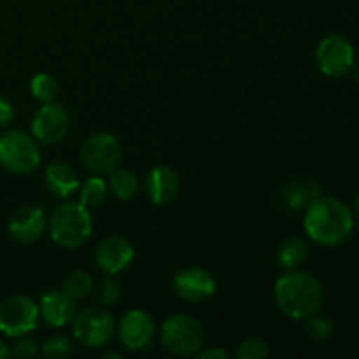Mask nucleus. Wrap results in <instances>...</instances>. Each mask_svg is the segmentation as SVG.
Returning a JSON list of instances; mask_svg holds the SVG:
<instances>
[{
  "mask_svg": "<svg viewBox=\"0 0 359 359\" xmlns=\"http://www.w3.org/2000/svg\"><path fill=\"white\" fill-rule=\"evenodd\" d=\"M354 46L342 35H328L323 39L316 49L318 69L326 77H344L354 67Z\"/></svg>",
  "mask_w": 359,
  "mask_h": 359,
  "instance_id": "obj_9",
  "label": "nucleus"
},
{
  "mask_svg": "<svg viewBox=\"0 0 359 359\" xmlns=\"http://www.w3.org/2000/svg\"><path fill=\"white\" fill-rule=\"evenodd\" d=\"M198 359H228V353L221 347H207V349H200L195 354Z\"/></svg>",
  "mask_w": 359,
  "mask_h": 359,
  "instance_id": "obj_30",
  "label": "nucleus"
},
{
  "mask_svg": "<svg viewBox=\"0 0 359 359\" xmlns=\"http://www.w3.org/2000/svg\"><path fill=\"white\" fill-rule=\"evenodd\" d=\"M235 356L238 359H266L270 356V347L265 340L251 337V339L242 340L241 346L235 351Z\"/></svg>",
  "mask_w": 359,
  "mask_h": 359,
  "instance_id": "obj_26",
  "label": "nucleus"
},
{
  "mask_svg": "<svg viewBox=\"0 0 359 359\" xmlns=\"http://www.w3.org/2000/svg\"><path fill=\"white\" fill-rule=\"evenodd\" d=\"M30 91L35 100H39L41 104H49V102H55L56 97H58L60 84L55 79V76L48 72H41L32 79Z\"/></svg>",
  "mask_w": 359,
  "mask_h": 359,
  "instance_id": "obj_23",
  "label": "nucleus"
},
{
  "mask_svg": "<svg viewBox=\"0 0 359 359\" xmlns=\"http://www.w3.org/2000/svg\"><path fill=\"white\" fill-rule=\"evenodd\" d=\"M121 144L112 133H91L81 147V160L84 167L95 175H109L119 167L121 161Z\"/></svg>",
  "mask_w": 359,
  "mask_h": 359,
  "instance_id": "obj_8",
  "label": "nucleus"
},
{
  "mask_svg": "<svg viewBox=\"0 0 359 359\" xmlns=\"http://www.w3.org/2000/svg\"><path fill=\"white\" fill-rule=\"evenodd\" d=\"M175 294L189 304H202L216 293V279L202 266H186L179 270L172 280Z\"/></svg>",
  "mask_w": 359,
  "mask_h": 359,
  "instance_id": "obj_11",
  "label": "nucleus"
},
{
  "mask_svg": "<svg viewBox=\"0 0 359 359\" xmlns=\"http://www.w3.org/2000/svg\"><path fill=\"white\" fill-rule=\"evenodd\" d=\"M116 332H118L119 342L123 344L125 349L144 351L153 342L156 326H154L149 312L142 311V309H133L123 316Z\"/></svg>",
  "mask_w": 359,
  "mask_h": 359,
  "instance_id": "obj_12",
  "label": "nucleus"
},
{
  "mask_svg": "<svg viewBox=\"0 0 359 359\" xmlns=\"http://www.w3.org/2000/svg\"><path fill=\"white\" fill-rule=\"evenodd\" d=\"M356 81H358V84H359V69H358V72H356Z\"/></svg>",
  "mask_w": 359,
  "mask_h": 359,
  "instance_id": "obj_33",
  "label": "nucleus"
},
{
  "mask_svg": "<svg viewBox=\"0 0 359 359\" xmlns=\"http://www.w3.org/2000/svg\"><path fill=\"white\" fill-rule=\"evenodd\" d=\"M9 351H11V356L28 359V358L37 356L39 347L34 339H28V337L25 335V337H20V339H16V342L13 344V347H9Z\"/></svg>",
  "mask_w": 359,
  "mask_h": 359,
  "instance_id": "obj_28",
  "label": "nucleus"
},
{
  "mask_svg": "<svg viewBox=\"0 0 359 359\" xmlns=\"http://www.w3.org/2000/svg\"><path fill=\"white\" fill-rule=\"evenodd\" d=\"M48 230V217L44 210L34 205H21L11 214L7 231L21 244H34L41 241Z\"/></svg>",
  "mask_w": 359,
  "mask_h": 359,
  "instance_id": "obj_14",
  "label": "nucleus"
},
{
  "mask_svg": "<svg viewBox=\"0 0 359 359\" xmlns=\"http://www.w3.org/2000/svg\"><path fill=\"white\" fill-rule=\"evenodd\" d=\"M321 196V186L316 181L290 182L280 193V202L287 210H304Z\"/></svg>",
  "mask_w": 359,
  "mask_h": 359,
  "instance_id": "obj_18",
  "label": "nucleus"
},
{
  "mask_svg": "<svg viewBox=\"0 0 359 359\" xmlns=\"http://www.w3.org/2000/svg\"><path fill=\"white\" fill-rule=\"evenodd\" d=\"M304 228L314 244L323 248H337L353 233L354 214L342 200L319 196L305 209Z\"/></svg>",
  "mask_w": 359,
  "mask_h": 359,
  "instance_id": "obj_1",
  "label": "nucleus"
},
{
  "mask_svg": "<svg viewBox=\"0 0 359 359\" xmlns=\"http://www.w3.org/2000/svg\"><path fill=\"white\" fill-rule=\"evenodd\" d=\"M14 119V109L7 98L0 97V128H6L13 123Z\"/></svg>",
  "mask_w": 359,
  "mask_h": 359,
  "instance_id": "obj_29",
  "label": "nucleus"
},
{
  "mask_svg": "<svg viewBox=\"0 0 359 359\" xmlns=\"http://www.w3.org/2000/svg\"><path fill=\"white\" fill-rule=\"evenodd\" d=\"M41 353L42 356L49 359L65 358L72 353V342H70L65 335H53L42 344Z\"/></svg>",
  "mask_w": 359,
  "mask_h": 359,
  "instance_id": "obj_27",
  "label": "nucleus"
},
{
  "mask_svg": "<svg viewBox=\"0 0 359 359\" xmlns=\"http://www.w3.org/2000/svg\"><path fill=\"white\" fill-rule=\"evenodd\" d=\"M109 188L119 200H132L139 191V181L133 172L116 168L109 174Z\"/></svg>",
  "mask_w": 359,
  "mask_h": 359,
  "instance_id": "obj_21",
  "label": "nucleus"
},
{
  "mask_svg": "<svg viewBox=\"0 0 359 359\" xmlns=\"http://www.w3.org/2000/svg\"><path fill=\"white\" fill-rule=\"evenodd\" d=\"M133 258H135V249H133L132 242L121 235H109V237L102 238L95 251V262H97L98 269L111 276L128 269Z\"/></svg>",
  "mask_w": 359,
  "mask_h": 359,
  "instance_id": "obj_13",
  "label": "nucleus"
},
{
  "mask_svg": "<svg viewBox=\"0 0 359 359\" xmlns=\"http://www.w3.org/2000/svg\"><path fill=\"white\" fill-rule=\"evenodd\" d=\"M41 319L51 328H63L70 325L76 316V300L70 298L63 290H51L42 294L39 304Z\"/></svg>",
  "mask_w": 359,
  "mask_h": 359,
  "instance_id": "obj_15",
  "label": "nucleus"
},
{
  "mask_svg": "<svg viewBox=\"0 0 359 359\" xmlns=\"http://www.w3.org/2000/svg\"><path fill=\"white\" fill-rule=\"evenodd\" d=\"M93 291H95V297H97L98 300V305H104V307L116 305L118 304L119 297H121V287H119L118 280H116L111 273H105L104 279L98 280L97 287H95Z\"/></svg>",
  "mask_w": 359,
  "mask_h": 359,
  "instance_id": "obj_25",
  "label": "nucleus"
},
{
  "mask_svg": "<svg viewBox=\"0 0 359 359\" xmlns=\"http://www.w3.org/2000/svg\"><path fill=\"white\" fill-rule=\"evenodd\" d=\"M44 184L49 193L58 198H69L79 189V175L72 165L65 161H53L44 170Z\"/></svg>",
  "mask_w": 359,
  "mask_h": 359,
  "instance_id": "obj_17",
  "label": "nucleus"
},
{
  "mask_svg": "<svg viewBox=\"0 0 359 359\" xmlns=\"http://www.w3.org/2000/svg\"><path fill=\"white\" fill-rule=\"evenodd\" d=\"M107 189L109 184L102 175H91L86 181H83L79 184V202L83 203L86 209H97L107 198Z\"/></svg>",
  "mask_w": 359,
  "mask_h": 359,
  "instance_id": "obj_20",
  "label": "nucleus"
},
{
  "mask_svg": "<svg viewBox=\"0 0 359 359\" xmlns=\"http://www.w3.org/2000/svg\"><path fill=\"white\" fill-rule=\"evenodd\" d=\"M39 319V304L30 297L14 294L0 304V332L11 339H20L34 332Z\"/></svg>",
  "mask_w": 359,
  "mask_h": 359,
  "instance_id": "obj_7",
  "label": "nucleus"
},
{
  "mask_svg": "<svg viewBox=\"0 0 359 359\" xmlns=\"http://www.w3.org/2000/svg\"><path fill=\"white\" fill-rule=\"evenodd\" d=\"M161 344L175 356H195L205 344L202 323L189 314H174L161 325Z\"/></svg>",
  "mask_w": 359,
  "mask_h": 359,
  "instance_id": "obj_5",
  "label": "nucleus"
},
{
  "mask_svg": "<svg viewBox=\"0 0 359 359\" xmlns=\"http://www.w3.org/2000/svg\"><path fill=\"white\" fill-rule=\"evenodd\" d=\"M49 237L58 248L77 249L86 244L93 231L90 209L81 202H62L48 219Z\"/></svg>",
  "mask_w": 359,
  "mask_h": 359,
  "instance_id": "obj_3",
  "label": "nucleus"
},
{
  "mask_svg": "<svg viewBox=\"0 0 359 359\" xmlns=\"http://www.w3.org/2000/svg\"><path fill=\"white\" fill-rule=\"evenodd\" d=\"M305 325V332L316 342H325L330 337L333 335V323L330 321L328 316H323L319 312L312 314L311 318H307L305 321H302Z\"/></svg>",
  "mask_w": 359,
  "mask_h": 359,
  "instance_id": "obj_24",
  "label": "nucleus"
},
{
  "mask_svg": "<svg viewBox=\"0 0 359 359\" xmlns=\"http://www.w3.org/2000/svg\"><path fill=\"white\" fill-rule=\"evenodd\" d=\"M273 298L286 318L305 321L321 311L325 291L314 276L300 270H286L273 286Z\"/></svg>",
  "mask_w": 359,
  "mask_h": 359,
  "instance_id": "obj_2",
  "label": "nucleus"
},
{
  "mask_svg": "<svg viewBox=\"0 0 359 359\" xmlns=\"http://www.w3.org/2000/svg\"><path fill=\"white\" fill-rule=\"evenodd\" d=\"M42 154L32 133L11 130L0 137V165L16 175H28L41 165Z\"/></svg>",
  "mask_w": 359,
  "mask_h": 359,
  "instance_id": "obj_4",
  "label": "nucleus"
},
{
  "mask_svg": "<svg viewBox=\"0 0 359 359\" xmlns=\"http://www.w3.org/2000/svg\"><path fill=\"white\" fill-rule=\"evenodd\" d=\"M114 332V318L104 305H90L81 312H76L72 319L74 337L86 349L107 346Z\"/></svg>",
  "mask_w": 359,
  "mask_h": 359,
  "instance_id": "obj_6",
  "label": "nucleus"
},
{
  "mask_svg": "<svg viewBox=\"0 0 359 359\" xmlns=\"http://www.w3.org/2000/svg\"><path fill=\"white\" fill-rule=\"evenodd\" d=\"M70 128V116L65 107H62L56 102H49V104H42L39 111L34 114L32 119V135L35 140L46 146L60 142L65 139Z\"/></svg>",
  "mask_w": 359,
  "mask_h": 359,
  "instance_id": "obj_10",
  "label": "nucleus"
},
{
  "mask_svg": "<svg viewBox=\"0 0 359 359\" xmlns=\"http://www.w3.org/2000/svg\"><path fill=\"white\" fill-rule=\"evenodd\" d=\"M11 356V351H9V346H7L6 342H4L2 339H0V359H6Z\"/></svg>",
  "mask_w": 359,
  "mask_h": 359,
  "instance_id": "obj_31",
  "label": "nucleus"
},
{
  "mask_svg": "<svg viewBox=\"0 0 359 359\" xmlns=\"http://www.w3.org/2000/svg\"><path fill=\"white\" fill-rule=\"evenodd\" d=\"M146 195L154 205H167L179 195V175L167 165H158L146 177Z\"/></svg>",
  "mask_w": 359,
  "mask_h": 359,
  "instance_id": "obj_16",
  "label": "nucleus"
},
{
  "mask_svg": "<svg viewBox=\"0 0 359 359\" xmlns=\"http://www.w3.org/2000/svg\"><path fill=\"white\" fill-rule=\"evenodd\" d=\"M354 209H356V214H358V217H359V193H358V196H356V202H354Z\"/></svg>",
  "mask_w": 359,
  "mask_h": 359,
  "instance_id": "obj_32",
  "label": "nucleus"
},
{
  "mask_svg": "<svg viewBox=\"0 0 359 359\" xmlns=\"http://www.w3.org/2000/svg\"><path fill=\"white\" fill-rule=\"evenodd\" d=\"M309 245L300 237H287L277 248V262L284 270H297L307 259Z\"/></svg>",
  "mask_w": 359,
  "mask_h": 359,
  "instance_id": "obj_19",
  "label": "nucleus"
},
{
  "mask_svg": "<svg viewBox=\"0 0 359 359\" xmlns=\"http://www.w3.org/2000/svg\"><path fill=\"white\" fill-rule=\"evenodd\" d=\"M93 277L90 273L84 272V270H74V272H70L65 277L62 290L77 302L86 298L90 293H93Z\"/></svg>",
  "mask_w": 359,
  "mask_h": 359,
  "instance_id": "obj_22",
  "label": "nucleus"
}]
</instances>
